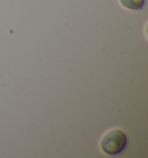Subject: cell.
I'll return each mask as SVG.
<instances>
[{
  "label": "cell",
  "mask_w": 148,
  "mask_h": 158,
  "mask_svg": "<svg viewBox=\"0 0 148 158\" xmlns=\"http://www.w3.org/2000/svg\"><path fill=\"white\" fill-rule=\"evenodd\" d=\"M127 144V137L120 129L110 130L101 139V149L107 155H119L124 151Z\"/></svg>",
  "instance_id": "6da1fadb"
},
{
  "label": "cell",
  "mask_w": 148,
  "mask_h": 158,
  "mask_svg": "<svg viewBox=\"0 0 148 158\" xmlns=\"http://www.w3.org/2000/svg\"><path fill=\"white\" fill-rule=\"evenodd\" d=\"M120 4L128 10H141L145 5V0H119Z\"/></svg>",
  "instance_id": "7a4b0ae2"
}]
</instances>
